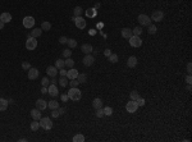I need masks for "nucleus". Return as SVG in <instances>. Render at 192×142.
I'll use <instances>...</instances> for the list:
<instances>
[{
  "label": "nucleus",
  "instance_id": "5",
  "mask_svg": "<svg viewBox=\"0 0 192 142\" xmlns=\"http://www.w3.org/2000/svg\"><path fill=\"white\" fill-rule=\"evenodd\" d=\"M37 47V41L35 37H28L26 41V49L27 50H35Z\"/></svg>",
  "mask_w": 192,
  "mask_h": 142
},
{
  "label": "nucleus",
  "instance_id": "6",
  "mask_svg": "<svg viewBox=\"0 0 192 142\" xmlns=\"http://www.w3.org/2000/svg\"><path fill=\"white\" fill-rule=\"evenodd\" d=\"M138 22H140V24L141 26H148V24H151V18L146 14H140L138 16Z\"/></svg>",
  "mask_w": 192,
  "mask_h": 142
},
{
  "label": "nucleus",
  "instance_id": "4",
  "mask_svg": "<svg viewBox=\"0 0 192 142\" xmlns=\"http://www.w3.org/2000/svg\"><path fill=\"white\" fill-rule=\"evenodd\" d=\"M72 21H73L74 23H76V27L77 28H79V30H83L85 27H86V21L81 17H73L72 18Z\"/></svg>",
  "mask_w": 192,
  "mask_h": 142
},
{
  "label": "nucleus",
  "instance_id": "50",
  "mask_svg": "<svg viewBox=\"0 0 192 142\" xmlns=\"http://www.w3.org/2000/svg\"><path fill=\"white\" fill-rule=\"evenodd\" d=\"M110 54H112V50H110V49H105V50H104V55H105V56H109Z\"/></svg>",
  "mask_w": 192,
  "mask_h": 142
},
{
  "label": "nucleus",
  "instance_id": "1",
  "mask_svg": "<svg viewBox=\"0 0 192 142\" xmlns=\"http://www.w3.org/2000/svg\"><path fill=\"white\" fill-rule=\"evenodd\" d=\"M67 94H68L69 100H72V101H79L82 97V92L78 90V87H71V90Z\"/></svg>",
  "mask_w": 192,
  "mask_h": 142
},
{
  "label": "nucleus",
  "instance_id": "39",
  "mask_svg": "<svg viewBox=\"0 0 192 142\" xmlns=\"http://www.w3.org/2000/svg\"><path fill=\"white\" fill-rule=\"evenodd\" d=\"M68 83L71 85V87H78V85H79V82L77 81V78L69 79V82H68Z\"/></svg>",
  "mask_w": 192,
  "mask_h": 142
},
{
  "label": "nucleus",
  "instance_id": "7",
  "mask_svg": "<svg viewBox=\"0 0 192 142\" xmlns=\"http://www.w3.org/2000/svg\"><path fill=\"white\" fill-rule=\"evenodd\" d=\"M138 109V105H137V102L134 101V100H131L129 102H127V105H126V110L128 111V113H136Z\"/></svg>",
  "mask_w": 192,
  "mask_h": 142
},
{
  "label": "nucleus",
  "instance_id": "2",
  "mask_svg": "<svg viewBox=\"0 0 192 142\" xmlns=\"http://www.w3.org/2000/svg\"><path fill=\"white\" fill-rule=\"evenodd\" d=\"M40 127H42V128H44V129H46V131H50V129L53 128L51 119H50V118H47V117L41 118V119H40Z\"/></svg>",
  "mask_w": 192,
  "mask_h": 142
},
{
  "label": "nucleus",
  "instance_id": "31",
  "mask_svg": "<svg viewBox=\"0 0 192 142\" xmlns=\"http://www.w3.org/2000/svg\"><path fill=\"white\" fill-rule=\"evenodd\" d=\"M73 14L74 17H81L82 16V8L81 7H76L73 9Z\"/></svg>",
  "mask_w": 192,
  "mask_h": 142
},
{
  "label": "nucleus",
  "instance_id": "44",
  "mask_svg": "<svg viewBox=\"0 0 192 142\" xmlns=\"http://www.w3.org/2000/svg\"><path fill=\"white\" fill-rule=\"evenodd\" d=\"M41 85H42V86H45V87H47V86L50 85V81H49V78H47V77H44V78H42V81H41Z\"/></svg>",
  "mask_w": 192,
  "mask_h": 142
},
{
  "label": "nucleus",
  "instance_id": "19",
  "mask_svg": "<svg viewBox=\"0 0 192 142\" xmlns=\"http://www.w3.org/2000/svg\"><path fill=\"white\" fill-rule=\"evenodd\" d=\"M81 50H82L85 54H91V53L94 51V47H92V45H90V44H83L82 47H81Z\"/></svg>",
  "mask_w": 192,
  "mask_h": 142
},
{
  "label": "nucleus",
  "instance_id": "20",
  "mask_svg": "<svg viewBox=\"0 0 192 142\" xmlns=\"http://www.w3.org/2000/svg\"><path fill=\"white\" fill-rule=\"evenodd\" d=\"M127 65L129 67V68H134L136 65H137V58L136 56H129L128 58V60H127Z\"/></svg>",
  "mask_w": 192,
  "mask_h": 142
},
{
  "label": "nucleus",
  "instance_id": "11",
  "mask_svg": "<svg viewBox=\"0 0 192 142\" xmlns=\"http://www.w3.org/2000/svg\"><path fill=\"white\" fill-rule=\"evenodd\" d=\"M57 73H58V68H57L55 65H49V67L46 68V74H47V76H50V77H55Z\"/></svg>",
  "mask_w": 192,
  "mask_h": 142
},
{
  "label": "nucleus",
  "instance_id": "32",
  "mask_svg": "<svg viewBox=\"0 0 192 142\" xmlns=\"http://www.w3.org/2000/svg\"><path fill=\"white\" fill-rule=\"evenodd\" d=\"M55 67L58 68V70H59V69H61V68H64V67H65L64 60H63V59H58V60L55 62Z\"/></svg>",
  "mask_w": 192,
  "mask_h": 142
},
{
  "label": "nucleus",
  "instance_id": "42",
  "mask_svg": "<svg viewBox=\"0 0 192 142\" xmlns=\"http://www.w3.org/2000/svg\"><path fill=\"white\" fill-rule=\"evenodd\" d=\"M51 117H53V118H59L60 117L59 110H58V109H53V110H51Z\"/></svg>",
  "mask_w": 192,
  "mask_h": 142
},
{
  "label": "nucleus",
  "instance_id": "16",
  "mask_svg": "<svg viewBox=\"0 0 192 142\" xmlns=\"http://www.w3.org/2000/svg\"><path fill=\"white\" fill-rule=\"evenodd\" d=\"M36 108L40 109L41 111L45 110V109L47 108V102H46L45 100H42V99H39V100L36 101Z\"/></svg>",
  "mask_w": 192,
  "mask_h": 142
},
{
  "label": "nucleus",
  "instance_id": "51",
  "mask_svg": "<svg viewBox=\"0 0 192 142\" xmlns=\"http://www.w3.org/2000/svg\"><path fill=\"white\" fill-rule=\"evenodd\" d=\"M191 72H192V64L188 63V64H187V73H188V74H191Z\"/></svg>",
  "mask_w": 192,
  "mask_h": 142
},
{
  "label": "nucleus",
  "instance_id": "25",
  "mask_svg": "<svg viewBox=\"0 0 192 142\" xmlns=\"http://www.w3.org/2000/svg\"><path fill=\"white\" fill-rule=\"evenodd\" d=\"M72 141H73V142H83V141H85V136H83L82 133H78V134L73 136Z\"/></svg>",
  "mask_w": 192,
  "mask_h": 142
},
{
  "label": "nucleus",
  "instance_id": "48",
  "mask_svg": "<svg viewBox=\"0 0 192 142\" xmlns=\"http://www.w3.org/2000/svg\"><path fill=\"white\" fill-rule=\"evenodd\" d=\"M68 100H69V97H68V94H61V101L67 102Z\"/></svg>",
  "mask_w": 192,
  "mask_h": 142
},
{
  "label": "nucleus",
  "instance_id": "49",
  "mask_svg": "<svg viewBox=\"0 0 192 142\" xmlns=\"http://www.w3.org/2000/svg\"><path fill=\"white\" fill-rule=\"evenodd\" d=\"M59 73H60V77H65V76H67V70H65L64 68L59 69Z\"/></svg>",
  "mask_w": 192,
  "mask_h": 142
},
{
  "label": "nucleus",
  "instance_id": "3",
  "mask_svg": "<svg viewBox=\"0 0 192 142\" xmlns=\"http://www.w3.org/2000/svg\"><path fill=\"white\" fill-rule=\"evenodd\" d=\"M128 40H129V45H131L132 47H140L141 45H142V40H141L140 36H134V35H132Z\"/></svg>",
  "mask_w": 192,
  "mask_h": 142
},
{
  "label": "nucleus",
  "instance_id": "18",
  "mask_svg": "<svg viewBox=\"0 0 192 142\" xmlns=\"http://www.w3.org/2000/svg\"><path fill=\"white\" fill-rule=\"evenodd\" d=\"M92 108H94L95 110H96V109L103 108V100H101V99H99V97L94 99V101H92Z\"/></svg>",
  "mask_w": 192,
  "mask_h": 142
},
{
  "label": "nucleus",
  "instance_id": "8",
  "mask_svg": "<svg viewBox=\"0 0 192 142\" xmlns=\"http://www.w3.org/2000/svg\"><path fill=\"white\" fill-rule=\"evenodd\" d=\"M35 26V18L33 17H24L23 18V27L24 28H32Z\"/></svg>",
  "mask_w": 192,
  "mask_h": 142
},
{
  "label": "nucleus",
  "instance_id": "41",
  "mask_svg": "<svg viewBox=\"0 0 192 142\" xmlns=\"http://www.w3.org/2000/svg\"><path fill=\"white\" fill-rule=\"evenodd\" d=\"M86 14H87V17H95V16H96V12H95V9L90 8V9H87Z\"/></svg>",
  "mask_w": 192,
  "mask_h": 142
},
{
  "label": "nucleus",
  "instance_id": "23",
  "mask_svg": "<svg viewBox=\"0 0 192 142\" xmlns=\"http://www.w3.org/2000/svg\"><path fill=\"white\" fill-rule=\"evenodd\" d=\"M132 30L131 28H123L122 30V36L124 37V38H129L131 36H132Z\"/></svg>",
  "mask_w": 192,
  "mask_h": 142
},
{
  "label": "nucleus",
  "instance_id": "12",
  "mask_svg": "<svg viewBox=\"0 0 192 142\" xmlns=\"http://www.w3.org/2000/svg\"><path fill=\"white\" fill-rule=\"evenodd\" d=\"M83 64L86 65V67H90V65H92L94 64V62H95V58L91 55V54H86V56L83 58Z\"/></svg>",
  "mask_w": 192,
  "mask_h": 142
},
{
  "label": "nucleus",
  "instance_id": "34",
  "mask_svg": "<svg viewBox=\"0 0 192 142\" xmlns=\"http://www.w3.org/2000/svg\"><path fill=\"white\" fill-rule=\"evenodd\" d=\"M103 111H104V115H108V117L113 114V109H112L110 106H105L103 109Z\"/></svg>",
  "mask_w": 192,
  "mask_h": 142
},
{
  "label": "nucleus",
  "instance_id": "52",
  "mask_svg": "<svg viewBox=\"0 0 192 142\" xmlns=\"http://www.w3.org/2000/svg\"><path fill=\"white\" fill-rule=\"evenodd\" d=\"M186 82H187V83H191V82H192V77H191V74H188V76L186 77Z\"/></svg>",
  "mask_w": 192,
  "mask_h": 142
},
{
  "label": "nucleus",
  "instance_id": "30",
  "mask_svg": "<svg viewBox=\"0 0 192 142\" xmlns=\"http://www.w3.org/2000/svg\"><path fill=\"white\" fill-rule=\"evenodd\" d=\"M64 64H65V67H68V68H73L74 62H73L72 58H67V59L64 60Z\"/></svg>",
  "mask_w": 192,
  "mask_h": 142
},
{
  "label": "nucleus",
  "instance_id": "45",
  "mask_svg": "<svg viewBox=\"0 0 192 142\" xmlns=\"http://www.w3.org/2000/svg\"><path fill=\"white\" fill-rule=\"evenodd\" d=\"M96 117L97 118H103V115H104V111H103V108H100V109H96Z\"/></svg>",
  "mask_w": 192,
  "mask_h": 142
},
{
  "label": "nucleus",
  "instance_id": "13",
  "mask_svg": "<svg viewBox=\"0 0 192 142\" xmlns=\"http://www.w3.org/2000/svg\"><path fill=\"white\" fill-rule=\"evenodd\" d=\"M77 76H78V70L77 69H74V68H69V70H67V78L68 79H74L77 78Z\"/></svg>",
  "mask_w": 192,
  "mask_h": 142
},
{
  "label": "nucleus",
  "instance_id": "35",
  "mask_svg": "<svg viewBox=\"0 0 192 142\" xmlns=\"http://www.w3.org/2000/svg\"><path fill=\"white\" fill-rule=\"evenodd\" d=\"M59 85L61 86V87H65V86L68 85V78H67V77H60Z\"/></svg>",
  "mask_w": 192,
  "mask_h": 142
},
{
  "label": "nucleus",
  "instance_id": "17",
  "mask_svg": "<svg viewBox=\"0 0 192 142\" xmlns=\"http://www.w3.org/2000/svg\"><path fill=\"white\" fill-rule=\"evenodd\" d=\"M37 77H39V70H37L36 68H32V67H31L30 69H28V78L36 79Z\"/></svg>",
  "mask_w": 192,
  "mask_h": 142
},
{
  "label": "nucleus",
  "instance_id": "53",
  "mask_svg": "<svg viewBox=\"0 0 192 142\" xmlns=\"http://www.w3.org/2000/svg\"><path fill=\"white\" fill-rule=\"evenodd\" d=\"M41 94H44V95L47 94V87H45V86H42V88H41Z\"/></svg>",
  "mask_w": 192,
  "mask_h": 142
},
{
  "label": "nucleus",
  "instance_id": "10",
  "mask_svg": "<svg viewBox=\"0 0 192 142\" xmlns=\"http://www.w3.org/2000/svg\"><path fill=\"white\" fill-rule=\"evenodd\" d=\"M47 94L50 95V96H53V97L58 96V95H59V91H58V87H57V86H55L54 83L49 85V86H47Z\"/></svg>",
  "mask_w": 192,
  "mask_h": 142
},
{
  "label": "nucleus",
  "instance_id": "37",
  "mask_svg": "<svg viewBox=\"0 0 192 142\" xmlns=\"http://www.w3.org/2000/svg\"><path fill=\"white\" fill-rule=\"evenodd\" d=\"M138 97H140V94H138L137 91H132V92L129 94V99H131V100H134V101H136Z\"/></svg>",
  "mask_w": 192,
  "mask_h": 142
},
{
  "label": "nucleus",
  "instance_id": "29",
  "mask_svg": "<svg viewBox=\"0 0 192 142\" xmlns=\"http://www.w3.org/2000/svg\"><path fill=\"white\" fill-rule=\"evenodd\" d=\"M108 59H109V62H110V63H117V62H118V55L112 53V54L108 56Z\"/></svg>",
  "mask_w": 192,
  "mask_h": 142
},
{
  "label": "nucleus",
  "instance_id": "24",
  "mask_svg": "<svg viewBox=\"0 0 192 142\" xmlns=\"http://www.w3.org/2000/svg\"><path fill=\"white\" fill-rule=\"evenodd\" d=\"M77 81H78L79 83H86V82H87V76H86L85 73H78Z\"/></svg>",
  "mask_w": 192,
  "mask_h": 142
},
{
  "label": "nucleus",
  "instance_id": "15",
  "mask_svg": "<svg viewBox=\"0 0 192 142\" xmlns=\"http://www.w3.org/2000/svg\"><path fill=\"white\" fill-rule=\"evenodd\" d=\"M0 21H3L4 23H9V22L12 21V14L8 13V12L1 13V14H0Z\"/></svg>",
  "mask_w": 192,
  "mask_h": 142
},
{
  "label": "nucleus",
  "instance_id": "27",
  "mask_svg": "<svg viewBox=\"0 0 192 142\" xmlns=\"http://www.w3.org/2000/svg\"><path fill=\"white\" fill-rule=\"evenodd\" d=\"M41 30L42 31H50L51 30V23L50 22H42L41 23Z\"/></svg>",
  "mask_w": 192,
  "mask_h": 142
},
{
  "label": "nucleus",
  "instance_id": "40",
  "mask_svg": "<svg viewBox=\"0 0 192 142\" xmlns=\"http://www.w3.org/2000/svg\"><path fill=\"white\" fill-rule=\"evenodd\" d=\"M71 55H72V51H71L69 49L63 50V56H64V58H71Z\"/></svg>",
  "mask_w": 192,
  "mask_h": 142
},
{
  "label": "nucleus",
  "instance_id": "14",
  "mask_svg": "<svg viewBox=\"0 0 192 142\" xmlns=\"http://www.w3.org/2000/svg\"><path fill=\"white\" fill-rule=\"evenodd\" d=\"M31 117H32V119L33 120H40L41 119V110L40 109H32L31 110Z\"/></svg>",
  "mask_w": 192,
  "mask_h": 142
},
{
  "label": "nucleus",
  "instance_id": "36",
  "mask_svg": "<svg viewBox=\"0 0 192 142\" xmlns=\"http://www.w3.org/2000/svg\"><path fill=\"white\" fill-rule=\"evenodd\" d=\"M71 49H74V47L77 46V41L74 40V38H68V42H67Z\"/></svg>",
  "mask_w": 192,
  "mask_h": 142
},
{
  "label": "nucleus",
  "instance_id": "38",
  "mask_svg": "<svg viewBox=\"0 0 192 142\" xmlns=\"http://www.w3.org/2000/svg\"><path fill=\"white\" fill-rule=\"evenodd\" d=\"M132 33L134 36H140V35L142 33V28H141V27H134L132 30Z\"/></svg>",
  "mask_w": 192,
  "mask_h": 142
},
{
  "label": "nucleus",
  "instance_id": "9",
  "mask_svg": "<svg viewBox=\"0 0 192 142\" xmlns=\"http://www.w3.org/2000/svg\"><path fill=\"white\" fill-rule=\"evenodd\" d=\"M150 18H151V21H154V22H162L163 19H164V13H163L162 10H155Z\"/></svg>",
  "mask_w": 192,
  "mask_h": 142
},
{
  "label": "nucleus",
  "instance_id": "47",
  "mask_svg": "<svg viewBox=\"0 0 192 142\" xmlns=\"http://www.w3.org/2000/svg\"><path fill=\"white\" fill-rule=\"evenodd\" d=\"M59 42H60V44H63V45H64V44H67V42H68V38H67L65 36H61V37L59 38Z\"/></svg>",
  "mask_w": 192,
  "mask_h": 142
},
{
  "label": "nucleus",
  "instance_id": "22",
  "mask_svg": "<svg viewBox=\"0 0 192 142\" xmlns=\"http://www.w3.org/2000/svg\"><path fill=\"white\" fill-rule=\"evenodd\" d=\"M41 32H42V30L41 28H33L32 31H31V33L28 35V37H39V36H41Z\"/></svg>",
  "mask_w": 192,
  "mask_h": 142
},
{
  "label": "nucleus",
  "instance_id": "55",
  "mask_svg": "<svg viewBox=\"0 0 192 142\" xmlns=\"http://www.w3.org/2000/svg\"><path fill=\"white\" fill-rule=\"evenodd\" d=\"M4 24H5V23H4L3 21H0V30H3V28H4Z\"/></svg>",
  "mask_w": 192,
  "mask_h": 142
},
{
  "label": "nucleus",
  "instance_id": "46",
  "mask_svg": "<svg viewBox=\"0 0 192 142\" xmlns=\"http://www.w3.org/2000/svg\"><path fill=\"white\" fill-rule=\"evenodd\" d=\"M22 68H23L24 70H28L31 68V64L28 63V62H23V63H22Z\"/></svg>",
  "mask_w": 192,
  "mask_h": 142
},
{
  "label": "nucleus",
  "instance_id": "54",
  "mask_svg": "<svg viewBox=\"0 0 192 142\" xmlns=\"http://www.w3.org/2000/svg\"><path fill=\"white\" fill-rule=\"evenodd\" d=\"M58 110H59L60 115H61V114H64V111H65V109H64V108H58Z\"/></svg>",
  "mask_w": 192,
  "mask_h": 142
},
{
  "label": "nucleus",
  "instance_id": "43",
  "mask_svg": "<svg viewBox=\"0 0 192 142\" xmlns=\"http://www.w3.org/2000/svg\"><path fill=\"white\" fill-rule=\"evenodd\" d=\"M136 102H137V105H138V106H144V105H145V99H142V97L140 96V97L136 100Z\"/></svg>",
  "mask_w": 192,
  "mask_h": 142
},
{
  "label": "nucleus",
  "instance_id": "26",
  "mask_svg": "<svg viewBox=\"0 0 192 142\" xmlns=\"http://www.w3.org/2000/svg\"><path fill=\"white\" fill-rule=\"evenodd\" d=\"M47 106L53 110V109H58L59 108V102L58 101H55V100H51L50 102H47Z\"/></svg>",
  "mask_w": 192,
  "mask_h": 142
},
{
  "label": "nucleus",
  "instance_id": "21",
  "mask_svg": "<svg viewBox=\"0 0 192 142\" xmlns=\"http://www.w3.org/2000/svg\"><path fill=\"white\" fill-rule=\"evenodd\" d=\"M8 105H9V101L8 100L0 99V111H5L8 109Z\"/></svg>",
  "mask_w": 192,
  "mask_h": 142
},
{
  "label": "nucleus",
  "instance_id": "28",
  "mask_svg": "<svg viewBox=\"0 0 192 142\" xmlns=\"http://www.w3.org/2000/svg\"><path fill=\"white\" fill-rule=\"evenodd\" d=\"M39 128H40V122H37V120H33V122L31 123V131L36 132Z\"/></svg>",
  "mask_w": 192,
  "mask_h": 142
},
{
  "label": "nucleus",
  "instance_id": "56",
  "mask_svg": "<svg viewBox=\"0 0 192 142\" xmlns=\"http://www.w3.org/2000/svg\"><path fill=\"white\" fill-rule=\"evenodd\" d=\"M187 91H192V87H191V83H188V86H187Z\"/></svg>",
  "mask_w": 192,
  "mask_h": 142
},
{
  "label": "nucleus",
  "instance_id": "57",
  "mask_svg": "<svg viewBox=\"0 0 192 142\" xmlns=\"http://www.w3.org/2000/svg\"><path fill=\"white\" fill-rule=\"evenodd\" d=\"M51 83H54V85L57 83V79H55V77H53V79H51Z\"/></svg>",
  "mask_w": 192,
  "mask_h": 142
},
{
  "label": "nucleus",
  "instance_id": "33",
  "mask_svg": "<svg viewBox=\"0 0 192 142\" xmlns=\"http://www.w3.org/2000/svg\"><path fill=\"white\" fill-rule=\"evenodd\" d=\"M148 27V33H150V35H154V33H156V26H155V24H152V23H151V24H148L147 26Z\"/></svg>",
  "mask_w": 192,
  "mask_h": 142
}]
</instances>
